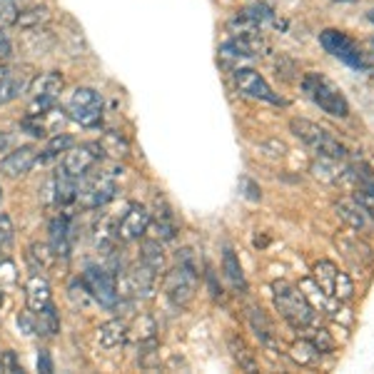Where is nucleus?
Masks as SVG:
<instances>
[{
  "label": "nucleus",
  "mask_w": 374,
  "mask_h": 374,
  "mask_svg": "<svg viewBox=\"0 0 374 374\" xmlns=\"http://www.w3.org/2000/svg\"><path fill=\"white\" fill-rule=\"evenodd\" d=\"M272 300H275V307L282 314V319L297 332H307L317 324V310L310 302L307 292H302V287L280 280L272 285Z\"/></svg>",
  "instance_id": "nucleus-1"
},
{
  "label": "nucleus",
  "mask_w": 374,
  "mask_h": 374,
  "mask_svg": "<svg viewBox=\"0 0 374 374\" xmlns=\"http://www.w3.org/2000/svg\"><path fill=\"white\" fill-rule=\"evenodd\" d=\"M162 290H165L167 300L180 310H185L193 302L195 290H198V265H195L190 249H182V255H177V267L165 272Z\"/></svg>",
  "instance_id": "nucleus-2"
},
{
  "label": "nucleus",
  "mask_w": 374,
  "mask_h": 374,
  "mask_svg": "<svg viewBox=\"0 0 374 374\" xmlns=\"http://www.w3.org/2000/svg\"><path fill=\"white\" fill-rule=\"evenodd\" d=\"M302 90L307 98L317 105L322 113L332 115V118H347L349 115V100L327 75L322 73H307L302 80Z\"/></svg>",
  "instance_id": "nucleus-3"
},
{
  "label": "nucleus",
  "mask_w": 374,
  "mask_h": 374,
  "mask_svg": "<svg viewBox=\"0 0 374 374\" xmlns=\"http://www.w3.org/2000/svg\"><path fill=\"white\" fill-rule=\"evenodd\" d=\"M290 130L295 132L305 145H310L319 157H329V160H344V157H347V147H344L332 132L324 130L322 125L295 118L290 123Z\"/></svg>",
  "instance_id": "nucleus-4"
},
{
  "label": "nucleus",
  "mask_w": 374,
  "mask_h": 374,
  "mask_svg": "<svg viewBox=\"0 0 374 374\" xmlns=\"http://www.w3.org/2000/svg\"><path fill=\"white\" fill-rule=\"evenodd\" d=\"M312 280H314V285H317L324 295L332 297V300H337V302H349L354 297V285H352V280H349V275L342 272L329 260H319L317 265H314Z\"/></svg>",
  "instance_id": "nucleus-5"
},
{
  "label": "nucleus",
  "mask_w": 374,
  "mask_h": 374,
  "mask_svg": "<svg viewBox=\"0 0 374 374\" xmlns=\"http://www.w3.org/2000/svg\"><path fill=\"white\" fill-rule=\"evenodd\" d=\"M319 45H322L332 57H337L339 62H344L347 68H354V70L367 68L362 47H359L347 33L337 30V28H327V30L319 33Z\"/></svg>",
  "instance_id": "nucleus-6"
},
{
  "label": "nucleus",
  "mask_w": 374,
  "mask_h": 374,
  "mask_svg": "<svg viewBox=\"0 0 374 374\" xmlns=\"http://www.w3.org/2000/svg\"><path fill=\"white\" fill-rule=\"evenodd\" d=\"M83 285L88 287L90 297H93L100 307H105V310H115V307H118L120 292H118V287H115V280L105 270H100V267H88V270L83 272Z\"/></svg>",
  "instance_id": "nucleus-7"
},
{
  "label": "nucleus",
  "mask_w": 374,
  "mask_h": 374,
  "mask_svg": "<svg viewBox=\"0 0 374 374\" xmlns=\"http://www.w3.org/2000/svg\"><path fill=\"white\" fill-rule=\"evenodd\" d=\"M234 88H237V93L247 95V98L265 100V103H272V105H285V100L270 88V83L252 68L234 70Z\"/></svg>",
  "instance_id": "nucleus-8"
},
{
  "label": "nucleus",
  "mask_w": 374,
  "mask_h": 374,
  "mask_svg": "<svg viewBox=\"0 0 374 374\" xmlns=\"http://www.w3.org/2000/svg\"><path fill=\"white\" fill-rule=\"evenodd\" d=\"M115 193H118V185H115L113 177L95 175V177H88V180L83 182V187H78V200L83 203V208L95 210V208L108 205L110 200L115 198Z\"/></svg>",
  "instance_id": "nucleus-9"
},
{
  "label": "nucleus",
  "mask_w": 374,
  "mask_h": 374,
  "mask_svg": "<svg viewBox=\"0 0 374 374\" xmlns=\"http://www.w3.org/2000/svg\"><path fill=\"white\" fill-rule=\"evenodd\" d=\"M98 157H103V145H83V147H70L65 155H62L60 167L68 175H73L75 180H83L93 165L98 162Z\"/></svg>",
  "instance_id": "nucleus-10"
},
{
  "label": "nucleus",
  "mask_w": 374,
  "mask_h": 374,
  "mask_svg": "<svg viewBox=\"0 0 374 374\" xmlns=\"http://www.w3.org/2000/svg\"><path fill=\"white\" fill-rule=\"evenodd\" d=\"M334 247H337L339 252H342L344 260L354 267H364L374 260L372 247H369L364 239H359V234H354V230L352 232H337L334 234Z\"/></svg>",
  "instance_id": "nucleus-11"
},
{
  "label": "nucleus",
  "mask_w": 374,
  "mask_h": 374,
  "mask_svg": "<svg viewBox=\"0 0 374 374\" xmlns=\"http://www.w3.org/2000/svg\"><path fill=\"white\" fill-rule=\"evenodd\" d=\"M334 212H337V217L342 220L349 230H354V232H372L374 230V220L364 212V208L352 198V195H349V198L334 200Z\"/></svg>",
  "instance_id": "nucleus-12"
},
{
  "label": "nucleus",
  "mask_w": 374,
  "mask_h": 374,
  "mask_svg": "<svg viewBox=\"0 0 374 374\" xmlns=\"http://www.w3.org/2000/svg\"><path fill=\"white\" fill-rule=\"evenodd\" d=\"M38 162V150L33 145H21L13 147L11 152L0 157V172L6 177H23L35 167Z\"/></svg>",
  "instance_id": "nucleus-13"
},
{
  "label": "nucleus",
  "mask_w": 374,
  "mask_h": 374,
  "mask_svg": "<svg viewBox=\"0 0 374 374\" xmlns=\"http://www.w3.org/2000/svg\"><path fill=\"white\" fill-rule=\"evenodd\" d=\"M267 50V42L262 40L260 33H239V35L230 38L227 42L220 45V55L227 57H257Z\"/></svg>",
  "instance_id": "nucleus-14"
},
{
  "label": "nucleus",
  "mask_w": 374,
  "mask_h": 374,
  "mask_svg": "<svg viewBox=\"0 0 374 374\" xmlns=\"http://www.w3.org/2000/svg\"><path fill=\"white\" fill-rule=\"evenodd\" d=\"M147 227H150V210L142 208V205H132L118 222V239L135 242L147 232Z\"/></svg>",
  "instance_id": "nucleus-15"
},
{
  "label": "nucleus",
  "mask_w": 374,
  "mask_h": 374,
  "mask_svg": "<svg viewBox=\"0 0 374 374\" xmlns=\"http://www.w3.org/2000/svg\"><path fill=\"white\" fill-rule=\"evenodd\" d=\"M272 18H275V11H272L267 3H255V6H247L244 11H239L237 18L230 21V28L239 33H255V30H260L265 23H270Z\"/></svg>",
  "instance_id": "nucleus-16"
},
{
  "label": "nucleus",
  "mask_w": 374,
  "mask_h": 374,
  "mask_svg": "<svg viewBox=\"0 0 374 374\" xmlns=\"http://www.w3.org/2000/svg\"><path fill=\"white\" fill-rule=\"evenodd\" d=\"M249 324H252V332L257 334L262 347L272 349V352L280 349V339H277L275 324H272V319L267 317L262 307H249Z\"/></svg>",
  "instance_id": "nucleus-17"
},
{
  "label": "nucleus",
  "mask_w": 374,
  "mask_h": 374,
  "mask_svg": "<svg viewBox=\"0 0 374 374\" xmlns=\"http://www.w3.org/2000/svg\"><path fill=\"white\" fill-rule=\"evenodd\" d=\"M125 280H128V290H130L132 295L142 297V300H150L152 292H155V285H157V275L142 260L128 272Z\"/></svg>",
  "instance_id": "nucleus-18"
},
{
  "label": "nucleus",
  "mask_w": 374,
  "mask_h": 374,
  "mask_svg": "<svg viewBox=\"0 0 374 374\" xmlns=\"http://www.w3.org/2000/svg\"><path fill=\"white\" fill-rule=\"evenodd\" d=\"M28 85H30V78L26 73L0 68V105H8L16 98H21L28 90Z\"/></svg>",
  "instance_id": "nucleus-19"
},
{
  "label": "nucleus",
  "mask_w": 374,
  "mask_h": 374,
  "mask_svg": "<svg viewBox=\"0 0 374 374\" xmlns=\"http://www.w3.org/2000/svg\"><path fill=\"white\" fill-rule=\"evenodd\" d=\"M26 302H28V310L35 314V312H40L45 305H50L52 302V290H50V282L45 280L42 275H30V280H28L26 285Z\"/></svg>",
  "instance_id": "nucleus-20"
},
{
  "label": "nucleus",
  "mask_w": 374,
  "mask_h": 374,
  "mask_svg": "<svg viewBox=\"0 0 374 374\" xmlns=\"http://www.w3.org/2000/svg\"><path fill=\"white\" fill-rule=\"evenodd\" d=\"M47 232H50L52 255L68 260L70 257V220L68 217H52Z\"/></svg>",
  "instance_id": "nucleus-21"
},
{
  "label": "nucleus",
  "mask_w": 374,
  "mask_h": 374,
  "mask_svg": "<svg viewBox=\"0 0 374 374\" xmlns=\"http://www.w3.org/2000/svg\"><path fill=\"white\" fill-rule=\"evenodd\" d=\"M62 88H65V78H62V73H57V70H47V73H40L30 80L28 93H30L33 98H35V95H42V98H57V95L62 93Z\"/></svg>",
  "instance_id": "nucleus-22"
},
{
  "label": "nucleus",
  "mask_w": 374,
  "mask_h": 374,
  "mask_svg": "<svg viewBox=\"0 0 374 374\" xmlns=\"http://www.w3.org/2000/svg\"><path fill=\"white\" fill-rule=\"evenodd\" d=\"M52 195H55V205H60V208L73 205L75 200H78V180L60 167V170L52 175Z\"/></svg>",
  "instance_id": "nucleus-23"
},
{
  "label": "nucleus",
  "mask_w": 374,
  "mask_h": 374,
  "mask_svg": "<svg viewBox=\"0 0 374 374\" xmlns=\"http://www.w3.org/2000/svg\"><path fill=\"white\" fill-rule=\"evenodd\" d=\"M128 342V324L123 319H110L98 327V344L103 349H118Z\"/></svg>",
  "instance_id": "nucleus-24"
},
{
  "label": "nucleus",
  "mask_w": 374,
  "mask_h": 374,
  "mask_svg": "<svg viewBox=\"0 0 374 374\" xmlns=\"http://www.w3.org/2000/svg\"><path fill=\"white\" fill-rule=\"evenodd\" d=\"M140 260L155 272L157 277L165 275L167 272V257H165V249L157 239H145L140 247Z\"/></svg>",
  "instance_id": "nucleus-25"
},
{
  "label": "nucleus",
  "mask_w": 374,
  "mask_h": 374,
  "mask_svg": "<svg viewBox=\"0 0 374 374\" xmlns=\"http://www.w3.org/2000/svg\"><path fill=\"white\" fill-rule=\"evenodd\" d=\"M50 18L52 16L45 6H33V8H28V11L18 13L16 28H21V30H26V33L40 30V28H45L47 23H50Z\"/></svg>",
  "instance_id": "nucleus-26"
},
{
  "label": "nucleus",
  "mask_w": 374,
  "mask_h": 374,
  "mask_svg": "<svg viewBox=\"0 0 374 374\" xmlns=\"http://www.w3.org/2000/svg\"><path fill=\"white\" fill-rule=\"evenodd\" d=\"M222 270L227 282L234 287L237 292H247V280H244V272L242 265H239V257L234 255L232 247H225V255H222Z\"/></svg>",
  "instance_id": "nucleus-27"
},
{
  "label": "nucleus",
  "mask_w": 374,
  "mask_h": 374,
  "mask_svg": "<svg viewBox=\"0 0 374 374\" xmlns=\"http://www.w3.org/2000/svg\"><path fill=\"white\" fill-rule=\"evenodd\" d=\"M35 332L42 334V337H57L60 332V314H57L55 305H45L40 312H35Z\"/></svg>",
  "instance_id": "nucleus-28"
},
{
  "label": "nucleus",
  "mask_w": 374,
  "mask_h": 374,
  "mask_svg": "<svg viewBox=\"0 0 374 374\" xmlns=\"http://www.w3.org/2000/svg\"><path fill=\"white\" fill-rule=\"evenodd\" d=\"M319 349H317V344L312 342L310 337H300V339H295L292 342V347H290V357L295 359L297 364H302V367H310V364H314L319 359Z\"/></svg>",
  "instance_id": "nucleus-29"
},
{
  "label": "nucleus",
  "mask_w": 374,
  "mask_h": 374,
  "mask_svg": "<svg viewBox=\"0 0 374 374\" xmlns=\"http://www.w3.org/2000/svg\"><path fill=\"white\" fill-rule=\"evenodd\" d=\"M227 344H230V352H232V359L239 364V369L255 372V369H257V362H255V357H252V352L247 349V344H244V339L237 337V334H230V337H227Z\"/></svg>",
  "instance_id": "nucleus-30"
},
{
  "label": "nucleus",
  "mask_w": 374,
  "mask_h": 374,
  "mask_svg": "<svg viewBox=\"0 0 374 374\" xmlns=\"http://www.w3.org/2000/svg\"><path fill=\"white\" fill-rule=\"evenodd\" d=\"M157 203H160V208H162V212L157 210V215H155V230H157V234H160V239H175V234H177V220H175V215H172V210L167 208L165 200H157Z\"/></svg>",
  "instance_id": "nucleus-31"
},
{
  "label": "nucleus",
  "mask_w": 374,
  "mask_h": 374,
  "mask_svg": "<svg viewBox=\"0 0 374 374\" xmlns=\"http://www.w3.org/2000/svg\"><path fill=\"white\" fill-rule=\"evenodd\" d=\"M52 262V249L42 242H33L28 247V265L33 272H45Z\"/></svg>",
  "instance_id": "nucleus-32"
},
{
  "label": "nucleus",
  "mask_w": 374,
  "mask_h": 374,
  "mask_svg": "<svg viewBox=\"0 0 374 374\" xmlns=\"http://www.w3.org/2000/svg\"><path fill=\"white\" fill-rule=\"evenodd\" d=\"M73 137L65 135V132H57V135L50 137V142H47L45 152H38V162H47V160H55V157H60V152H68L70 147H73Z\"/></svg>",
  "instance_id": "nucleus-33"
},
{
  "label": "nucleus",
  "mask_w": 374,
  "mask_h": 374,
  "mask_svg": "<svg viewBox=\"0 0 374 374\" xmlns=\"http://www.w3.org/2000/svg\"><path fill=\"white\" fill-rule=\"evenodd\" d=\"M68 108H103V95L93 88H75L68 100Z\"/></svg>",
  "instance_id": "nucleus-34"
},
{
  "label": "nucleus",
  "mask_w": 374,
  "mask_h": 374,
  "mask_svg": "<svg viewBox=\"0 0 374 374\" xmlns=\"http://www.w3.org/2000/svg\"><path fill=\"white\" fill-rule=\"evenodd\" d=\"M68 118L83 128H98L103 123V108H68Z\"/></svg>",
  "instance_id": "nucleus-35"
},
{
  "label": "nucleus",
  "mask_w": 374,
  "mask_h": 374,
  "mask_svg": "<svg viewBox=\"0 0 374 374\" xmlns=\"http://www.w3.org/2000/svg\"><path fill=\"white\" fill-rule=\"evenodd\" d=\"M115 242H118V227H113L108 220L100 222L98 227H95V247H98L100 252H110V249L115 247Z\"/></svg>",
  "instance_id": "nucleus-36"
},
{
  "label": "nucleus",
  "mask_w": 374,
  "mask_h": 374,
  "mask_svg": "<svg viewBox=\"0 0 374 374\" xmlns=\"http://www.w3.org/2000/svg\"><path fill=\"white\" fill-rule=\"evenodd\" d=\"M352 198L364 208V212L374 220V182H364L352 190Z\"/></svg>",
  "instance_id": "nucleus-37"
},
{
  "label": "nucleus",
  "mask_w": 374,
  "mask_h": 374,
  "mask_svg": "<svg viewBox=\"0 0 374 374\" xmlns=\"http://www.w3.org/2000/svg\"><path fill=\"white\" fill-rule=\"evenodd\" d=\"M100 145H103V152H110V155H115V157H125L128 150H130L128 140H125L123 135H118V132H108Z\"/></svg>",
  "instance_id": "nucleus-38"
},
{
  "label": "nucleus",
  "mask_w": 374,
  "mask_h": 374,
  "mask_svg": "<svg viewBox=\"0 0 374 374\" xmlns=\"http://www.w3.org/2000/svg\"><path fill=\"white\" fill-rule=\"evenodd\" d=\"M307 332H312V334H310V339H312V342H314V344H317L319 352H332V349H334V339L329 337L327 329L310 327V329H307Z\"/></svg>",
  "instance_id": "nucleus-39"
},
{
  "label": "nucleus",
  "mask_w": 374,
  "mask_h": 374,
  "mask_svg": "<svg viewBox=\"0 0 374 374\" xmlns=\"http://www.w3.org/2000/svg\"><path fill=\"white\" fill-rule=\"evenodd\" d=\"M18 13L16 0H0V26H16Z\"/></svg>",
  "instance_id": "nucleus-40"
},
{
  "label": "nucleus",
  "mask_w": 374,
  "mask_h": 374,
  "mask_svg": "<svg viewBox=\"0 0 374 374\" xmlns=\"http://www.w3.org/2000/svg\"><path fill=\"white\" fill-rule=\"evenodd\" d=\"M16 237V230H13V222L8 217V212H0V247H8Z\"/></svg>",
  "instance_id": "nucleus-41"
},
{
  "label": "nucleus",
  "mask_w": 374,
  "mask_h": 374,
  "mask_svg": "<svg viewBox=\"0 0 374 374\" xmlns=\"http://www.w3.org/2000/svg\"><path fill=\"white\" fill-rule=\"evenodd\" d=\"M239 190H244L242 195L247 200H252V203H260V200H262V190L252 180H247V177H242V180H239Z\"/></svg>",
  "instance_id": "nucleus-42"
},
{
  "label": "nucleus",
  "mask_w": 374,
  "mask_h": 374,
  "mask_svg": "<svg viewBox=\"0 0 374 374\" xmlns=\"http://www.w3.org/2000/svg\"><path fill=\"white\" fill-rule=\"evenodd\" d=\"M18 275H16V265L11 260L0 262V285H16Z\"/></svg>",
  "instance_id": "nucleus-43"
},
{
  "label": "nucleus",
  "mask_w": 374,
  "mask_h": 374,
  "mask_svg": "<svg viewBox=\"0 0 374 374\" xmlns=\"http://www.w3.org/2000/svg\"><path fill=\"white\" fill-rule=\"evenodd\" d=\"M0 369H3V372H23L21 362H18V357H16L13 349L3 352V357H0Z\"/></svg>",
  "instance_id": "nucleus-44"
},
{
  "label": "nucleus",
  "mask_w": 374,
  "mask_h": 374,
  "mask_svg": "<svg viewBox=\"0 0 374 374\" xmlns=\"http://www.w3.org/2000/svg\"><path fill=\"white\" fill-rule=\"evenodd\" d=\"M208 285H210V295H212V300H220L222 302L225 300V292H222V287L217 285V277H215V272L208 267Z\"/></svg>",
  "instance_id": "nucleus-45"
},
{
  "label": "nucleus",
  "mask_w": 374,
  "mask_h": 374,
  "mask_svg": "<svg viewBox=\"0 0 374 374\" xmlns=\"http://www.w3.org/2000/svg\"><path fill=\"white\" fill-rule=\"evenodd\" d=\"M38 372H42V374L52 372V359H50V354H47V349H40V354H38Z\"/></svg>",
  "instance_id": "nucleus-46"
},
{
  "label": "nucleus",
  "mask_w": 374,
  "mask_h": 374,
  "mask_svg": "<svg viewBox=\"0 0 374 374\" xmlns=\"http://www.w3.org/2000/svg\"><path fill=\"white\" fill-rule=\"evenodd\" d=\"M11 55H13V42L6 33L0 30V60H6V57H11Z\"/></svg>",
  "instance_id": "nucleus-47"
},
{
  "label": "nucleus",
  "mask_w": 374,
  "mask_h": 374,
  "mask_svg": "<svg viewBox=\"0 0 374 374\" xmlns=\"http://www.w3.org/2000/svg\"><path fill=\"white\" fill-rule=\"evenodd\" d=\"M11 147H13V135L0 132V152H11Z\"/></svg>",
  "instance_id": "nucleus-48"
},
{
  "label": "nucleus",
  "mask_w": 374,
  "mask_h": 374,
  "mask_svg": "<svg viewBox=\"0 0 374 374\" xmlns=\"http://www.w3.org/2000/svg\"><path fill=\"white\" fill-rule=\"evenodd\" d=\"M3 305H6V292H3V285H0V310H3Z\"/></svg>",
  "instance_id": "nucleus-49"
},
{
  "label": "nucleus",
  "mask_w": 374,
  "mask_h": 374,
  "mask_svg": "<svg viewBox=\"0 0 374 374\" xmlns=\"http://www.w3.org/2000/svg\"><path fill=\"white\" fill-rule=\"evenodd\" d=\"M369 21L374 23V8H372V11H369Z\"/></svg>",
  "instance_id": "nucleus-50"
},
{
  "label": "nucleus",
  "mask_w": 374,
  "mask_h": 374,
  "mask_svg": "<svg viewBox=\"0 0 374 374\" xmlns=\"http://www.w3.org/2000/svg\"><path fill=\"white\" fill-rule=\"evenodd\" d=\"M0 205H3V187H0Z\"/></svg>",
  "instance_id": "nucleus-51"
},
{
  "label": "nucleus",
  "mask_w": 374,
  "mask_h": 374,
  "mask_svg": "<svg viewBox=\"0 0 374 374\" xmlns=\"http://www.w3.org/2000/svg\"><path fill=\"white\" fill-rule=\"evenodd\" d=\"M339 3H354V0H339Z\"/></svg>",
  "instance_id": "nucleus-52"
}]
</instances>
